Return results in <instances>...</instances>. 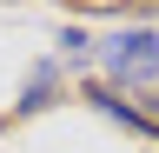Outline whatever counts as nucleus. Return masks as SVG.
<instances>
[{
    "label": "nucleus",
    "mask_w": 159,
    "mask_h": 153,
    "mask_svg": "<svg viewBox=\"0 0 159 153\" xmlns=\"http://www.w3.org/2000/svg\"><path fill=\"white\" fill-rule=\"evenodd\" d=\"M106 73L126 80V87H152L159 80V33H146V27L113 33L106 40Z\"/></svg>",
    "instance_id": "nucleus-1"
},
{
    "label": "nucleus",
    "mask_w": 159,
    "mask_h": 153,
    "mask_svg": "<svg viewBox=\"0 0 159 153\" xmlns=\"http://www.w3.org/2000/svg\"><path fill=\"white\" fill-rule=\"evenodd\" d=\"M86 100L106 113V120H119V127H133V133H152V140H159V107H146V100H119L113 87H86Z\"/></svg>",
    "instance_id": "nucleus-2"
},
{
    "label": "nucleus",
    "mask_w": 159,
    "mask_h": 153,
    "mask_svg": "<svg viewBox=\"0 0 159 153\" xmlns=\"http://www.w3.org/2000/svg\"><path fill=\"white\" fill-rule=\"evenodd\" d=\"M53 93H60V67L40 60V67L27 73V93L13 100V113H40V107H53Z\"/></svg>",
    "instance_id": "nucleus-3"
},
{
    "label": "nucleus",
    "mask_w": 159,
    "mask_h": 153,
    "mask_svg": "<svg viewBox=\"0 0 159 153\" xmlns=\"http://www.w3.org/2000/svg\"><path fill=\"white\" fill-rule=\"evenodd\" d=\"M60 53H66V67H73V60H86V33L66 27V33H60Z\"/></svg>",
    "instance_id": "nucleus-4"
}]
</instances>
